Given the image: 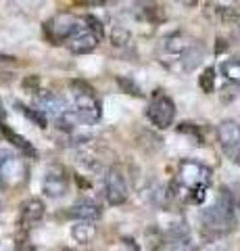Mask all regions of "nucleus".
<instances>
[{
	"instance_id": "7ed1b4c3",
	"label": "nucleus",
	"mask_w": 240,
	"mask_h": 251,
	"mask_svg": "<svg viewBox=\"0 0 240 251\" xmlns=\"http://www.w3.org/2000/svg\"><path fill=\"white\" fill-rule=\"evenodd\" d=\"M234 209H236L234 195H232L226 186H221L213 205H209L200 211L203 230L209 234V237H223V234H228L236 226Z\"/></svg>"
},
{
	"instance_id": "f8f14e48",
	"label": "nucleus",
	"mask_w": 240,
	"mask_h": 251,
	"mask_svg": "<svg viewBox=\"0 0 240 251\" xmlns=\"http://www.w3.org/2000/svg\"><path fill=\"white\" fill-rule=\"evenodd\" d=\"M44 218V203L40 199H27L21 203V209H19V226L23 230H29L40 222Z\"/></svg>"
},
{
	"instance_id": "1a4fd4ad",
	"label": "nucleus",
	"mask_w": 240,
	"mask_h": 251,
	"mask_svg": "<svg viewBox=\"0 0 240 251\" xmlns=\"http://www.w3.org/2000/svg\"><path fill=\"white\" fill-rule=\"evenodd\" d=\"M77 17H73L71 13H61L57 17H52L44 23V34L50 38L55 44L59 42H67L69 36L73 34V29L77 27Z\"/></svg>"
},
{
	"instance_id": "0eeeda50",
	"label": "nucleus",
	"mask_w": 240,
	"mask_h": 251,
	"mask_svg": "<svg viewBox=\"0 0 240 251\" xmlns=\"http://www.w3.org/2000/svg\"><path fill=\"white\" fill-rule=\"evenodd\" d=\"M65 44L69 46V50L75 54H86V52H92L100 44V38L96 36V31L90 27L86 17H80L77 27L73 29V34L69 36V40Z\"/></svg>"
},
{
	"instance_id": "423d86ee",
	"label": "nucleus",
	"mask_w": 240,
	"mask_h": 251,
	"mask_svg": "<svg viewBox=\"0 0 240 251\" xmlns=\"http://www.w3.org/2000/svg\"><path fill=\"white\" fill-rule=\"evenodd\" d=\"M218 140L223 155L232 163L240 166V124L234 120H223L218 126Z\"/></svg>"
},
{
	"instance_id": "f3484780",
	"label": "nucleus",
	"mask_w": 240,
	"mask_h": 251,
	"mask_svg": "<svg viewBox=\"0 0 240 251\" xmlns=\"http://www.w3.org/2000/svg\"><path fill=\"white\" fill-rule=\"evenodd\" d=\"M221 74L228 77L230 82L240 84V57H232L221 63Z\"/></svg>"
},
{
	"instance_id": "9d476101",
	"label": "nucleus",
	"mask_w": 240,
	"mask_h": 251,
	"mask_svg": "<svg viewBox=\"0 0 240 251\" xmlns=\"http://www.w3.org/2000/svg\"><path fill=\"white\" fill-rule=\"evenodd\" d=\"M34 105L38 111H42L46 117H52V120H61L67 111H69V105L63 97H59V94L50 92V90H40L34 97Z\"/></svg>"
},
{
	"instance_id": "412c9836",
	"label": "nucleus",
	"mask_w": 240,
	"mask_h": 251,
	"mask_svg": "<svg viewBox=\"0 0 240 251\" xmlns=\"http://www.w3.org/2000/svg\"><path fill=\"white\" fill-rule=\"evenodd\" d=\"M86 21L90 23V27L96 31V36L100 38V40H103V36H105V27H103V23H100L94 15H86Z\"/></svg>"
},
{
	"instance_id": "dca6fc26",
	"label": "nucleus",
	"mask_w": 240,
	"mask_h": 251,
	"mask_svg": "<svg viewBox=\"0 0 240 251\" xmlns=\"http://www.w3.org/2000/svg\"><path fill=\"white\" fill-rule=\"evenodd\" d=\"M15 153L9 151V149H0V182H4L6 178L11 176V170L15 168Z\"/></svg>"
},
{
	"instance_id": "4be33fe9",
	"label": "nucleus",
	"mask_w": 240,
	"mask_h": 251,
	"mask_svg": "<svg viewBox=\"0 0 240 251\" xmlns=\"http://www.w3.org/2000/svg\"><path fill=\"white\" fill-rule=\"evenodd\" d=\"M0 61H13V57H9V54H2V52H0Z\"/></svg>"
},
{
	"instance_id": "2eb2a0df",
	"label": "nucleus",
	"mask_w": 240,
	"mask_h": 251,
	"mask_svg": "<svg viewBox=\"0 0 240 251\" xmlns=\"http://www.w3.org/2000/svg\"><path fill=\"white\" fill-rule=\"evenodd\" d=\"M94 234H96V228L92 222H75L71 226V237L77 243H90L94 239Z\"/></svg>"
},
{
	"instance_id": "6ab92c4d",
	"label": "nucleus",
	"mask_w": 240,
	"mask_h": 251,
	"mask_svg": "<svg viewBox=\"0 0 240 251\" xmlns=\"http://www.w3.org/2000/svg\"><path fill=\"white\" fill-rule=\"evenodd\" d=\"M198 86L205 94H211L215 88V67H207L203 74L198 75Z\"/></svg>"
},
{
	"instance_id": "a211bd4d",
	"label": "nucleus",
	"mask_w": 240,
	"mask_h": 251,
	"mask_svg": "<svg viewBox=\"0 0 240 251\" xmlns=\"http://www.w3.org/2000/svg\"><path fill=\"white\" fill-rule=\"evenodd\" d=\"M17 109L27 117V120H32L36 126H40V128H46V124H48V117H46L42 111H38L36 107L29 109V107H25V105H19V103H17Z\"/></svg>"
},
{
	"instance_id": "f03ea898",
	"label": "nucleus",
	"mask_w": 240,
	"mask_h": 251,
	"mask_svg": "<svg viewBox=\"0 0 240 251\" xmlns=\"http://www.w3.org/2000/svg\"><path fill=\"white\" fill-rule=\"evenodd\" d=\"M213 172L205 163L195 159H182L177 166L175 186L182 191V197L188 203H203L211 184Z\"/></svg>"
},
{
	"instance_id": "4468645a",
	"label": "nucleus",
	"mask_w": 240,
	"mask_h": 251,
	"mask_svg": "<svg viewBox=\"0 0 240 251\" xmlns=\"http://www.w3.org/2000/svg\"><path fill=\"white\" fill-rule=\"evenodd\" d=\"M2 134H4L6 140H11L13 147H17L23 155H27V157H36V155H38V153H36V149H34V145L29 143V140H25L23 136H19L17 132H13L9 126H2Z\"/></svg>"
},
{
	"instance_id": "aec40b11",
	"label": "nucleus",
	"mask_w": 240,
	"mask_h": 251,
	"mask_svg": "<svg viewBox=\"0 0 240 251\" xmlns=\"http://www.w3.org/2000/svg\"><path fill=\"white\" fill-rule=\"evenodd\" d=\"M111 40H113V44H117V46H123L126 42H130V31H128L126 27H113Z\"/></svg>"
},
{
	"instance_id": "ddd939ff",
	"label": "nucleus",
	"mask_w": 240,
	"mask_h": 251,
	"mask_svg": "<svg viewBox=\"0 0 240 251\" xmlns=\"http://www.w3.org/2000/svg\"><path fill=\"white\" fill-rule=\"evenodd\" d=\"M69 214H71L77 222H94V220H98L100 216H103V209H100V205L96 201L80 199V201H75L71 205Z\"/></svg>"
},
{
	"instance_id": "6e6552de",
	"label": "nucleus",
	"mask_w": 240,
	"mask_h": 251,
	"mask_svg": "<svg viewBox=\"0 0 240 251\" xmlns=\"http://www.w3.org/2000/svg\"><path fill=\"white\" fill-rule=\"evenodd\" d=\"M67 191H69V176H67L65 168L57 166V163L46 168L44 178H42V193L46 197L59 199V197H63V195H67Z\"/></svg>"
},
{
	"instance_id": "39448f33",
	"label": "nucleus",
	"mask_w": 240,
	"mask_h": 251,
	"mask_svg": "<svg viewBox=\"0 0 240 251\" xmlns=\"http://www.w3.org/2000/svg\"><path fill=\"white\" fill-rule=\"evenodd\" d=\"M146 117H149V122L154 126V128H159V130L169 128V126L174 124V117H175L174 100L169 99L167 94L157 90L153 94L149 107H146Z\"/></svg>"
},
{
	"instance_id": "9b49d317",
	"label": "nucleus",
	"mask_w": 240,
	"mask_h": 251,
	"mask_svg": "<svg viewBox=\"0 0 240 251\" xmlns=\"http://www.w3.org/2000/svg\"><path fill=\"white\" fill-rule=\"evenodd\" d=\"M105 195L111 205H121L128 201V182L121 170L109 168L105 174Z\"/></svg>"
},
{
	"instance_id": "f257e3e1",
	"label": "nucleus",
	"mask_w": 240,
	"mask_h": 251,
	"mask_svg": "<svg viewBox=\"0 0 240 251\" xmlns=\"http://www.w3.org/2000/svg\"><path fill=\"white\" fill-rule=\"evenodd\" d=\"M161 63L175 74L195 72L205 59V46L184 31H174L165 36L159 46Z\"/></svg>"
},
{
	"instance_id": "20e7f679",
	"label": "nucleus",
	"mask_w": 240,
	"mask_h": 251,
	"mask_svg": "<svg viewBox=\"0 0 240 251\" xmlns=\"http://www.w3.org/2000/svg\"><path fill=\"white\" fill-rule=\"evenodd\" d=\"M71 103L82 124H96L100 120V113H103L100 111V100L94 88L84 80L71 82Z\"/></svg>"
}]
</instances>
